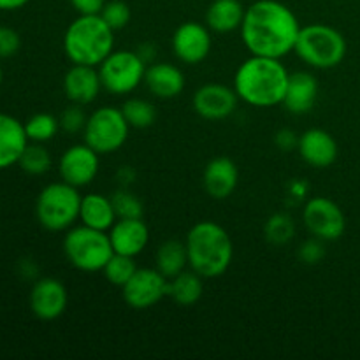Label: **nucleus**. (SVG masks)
<instances>
[{
    "instance_id": "obj_17",
    "label": "nucleus",
    "mask_w": 360,
    "mask_h": 360,
    "mask_svg": "<svg viewBox=\"0 0 360 360\" xmlns=\"http://www.w3.org/2000/svg\"><path fill=\"white\" fill-rule=\"evenodd\" d=\"M108 234L115 253L122 255H141L150 243V229L143 218H118Z\"/></svg>"
},
{
    "instance_id": "obj_39",
    "label": "nucleus",
    "mask_w": 360,
    "mask_h": 360,
    "mask_svg": "<svg viewBox=\"0 0 360 360\" xmlns=\"http://www.w3.org/2000/svg\"><path fill=\"white\" fill-rule=\"evenodd\" d=\"M308 183L302 181V179H295V181H292L290 185H288V197H290L294 202H302V200H306V197H308Z\"/></svg>"
},
{
    "instance_id": "obj_16",
    "label": "nucleus",
    "mask_w": 360,
    "mask_h": 360,
    "mask_svg": "<svg viewBox=\"0 0 360 360\" xmlns=\"http://www.w3.org/2000/svg\"><path fill=\"white\" fill-rule=\"evenodd\" d=\"M297 151L302 160L315 169L330 167L340 153L333 134L323 129H309L302 132L299 136Z\"/></svg>"
},
{
    "instance_id": "obj_31",
    "label": "nucleus",
    "mask_w": 360,
    "mask_h": 360,
    "mask_svg": "<svg viewBox=\"0 0 360 360\" xmlns=\"http://www.w3.org/2000/svg\"><path fill=\"white\" fill-rule=\"evenodd\" d=\"M137 271L136 257L122 255V253H115V255L109 259V262L105 264L102 273H104L105 280L109 281L115 287L122 288L130 278L134 276V273Z\"/></svg>"
},
{
    "instance_id": "obj_9",
    "label": "nucleus",
    "mask_w": 360,
    "mask_h": 360,
    "mask_svg": "<svg viewBox=\"0 0 360 360\" xmlns=\"http://www.w3.org/2000/svg\"><path fill=\"white\" fill-rule=\"evenodd\" d=\"M146 67L137 51L118 49L112 51L97 69L105 91L112 95H129L144 83Z\"/></svg>"
},
{
    "instance_id": "obj_7",
    "label": "nucleus",
    "mask_w": 360,
    "mask_h": 360,
    "mask_svg": "<svg viewBox=\"0 0 360 360\" xmlns=\"http://www.w3.org/2000/svg\"><path fill=\"white\" fill-rule=\"evenodd\" d=\"M63 253L70 266L83 273H97L104 269L115 250L109 234L104 231L86 227H70L63 238Z\"/></svg>"
},
{
    "instance_id": "obj_32",
    "label": "nucleus",
    "mask_w": 360,
    "mask_h": 360,
    "mask_svg": "<svg viewBox=\"0 0 360 360\" xmlns=\"http://www.w3.org/2000/svg\"><path fill=\"white\" fill-rule=\"evenodd\" d=\"M111 200L118 218H143V202L139 200V197L129 192V188L116 190L111 195Z\"/></svg>"
},
{
    "instance_id": "obj_14",
    "label": "nucleus",
    "mask_w": 360,
    "mask_h": 360,
    "mask_svg": "<svg viewBox=\"0 0 360 360\" xmlns=\"http://www.w3.org/2000/svg\"><path fill=\"white\" fill-rule=\"evenodd\" d=\"M239 97L234 86L220 83L202 84L193 94L192 104L197 115L207 122H221L238 109Z\"/></svg>"
},
{
    "instance_id": "obj_30",
    "label": "nucleus",
    "mask_w": 360,
    "mask_h": 360,
    "mask_svg": "<svg viewBox=\"0 0 360 360\" xmlns=\"http://www.w3.org/2000/svg\"><path fill=\"white\" fill-rule=\"evenodd\" d=\"M18 165L27 174L42 176L51 169V155L42 146V143H28L25 151L21 153Z\"/></svg>"
},
{
    "instance_id": "obj_8",
    "label": "nucleus",
    "mask_w": 360,
    "mask_h": 360,
    "mask_svg": "<svg viewBox=\"0 0 360 360\" xmlns=\"http://www.w3.org/2000/svg\"><path fill=\"white\" fill-rule=\"evenodd\" d=\"M129 132L130 125L123 116L122 108L102 105L88 115L83 137L84 143L98 155H109L118 151L127 143Z\"/></svg>"
},
{
    "instance_id": "obj_2",
    "label": "nucleus",
    "mask_w": 360,
    "mask_h": 360,
    "mask_svg": "<svg viewBox=\"0 0 360 360\" xmlns=\"http://www.w3.org/2000/svg\"><path fill=\"white\" fill-rule=\"evenodd\" d=\"M290 72L281 58L250 55L234 74V90L239 101L253 108L283 104Z\"/></svg>"
},
{
    "instance_id": "obj_28",
    "label": "nucleus",
    "mask_w": 360,
    "mask_h": 360,
    "mask_svg": "<svg viewBox=\"0 0 360 360\" xmlns=\"http://www.w3.org/2000/svg\"><path fill=\"white\" fill-rule=\"evenodd\" d=\"M264 236L267 243L273 246H285L294 239L295 224L290 214L287 213H274L267 218L264 225Z\"/></svg>"
},
{
    "instance_id": "obj_22",
    "label": "nucleus",
    "mask_w": 360,
    "mask_h": 360,
    "mask_svg": "<svg viewBox=\"0 0 360 360\" xmlns=\"http://www.w3.org/2000/svg\"><path fill=\"white\" fill-rule=\"evenodd\" d=\"M28 143L30 141L25 132V123L0 112V171L16 165Z\"/></svg>"
},
{
    "instance_id": "obj_3",
    "label": "nucleus",
    "mask_w": 360,
    "mask_h": 360,
    "mask_svg": "<svg viewBox=\"0 0 360 360\" xmlns=\"http://www.w3.org/2000/svg\"><path fill=\"white\" fill-rule=\"evenodd\" d=\"M188 267L206 280L224 276L234 259V245L229 232L211 220L199 221L185 239Z\"/></svg>"
},
{
    "instance_id": "obj_4",
    "label": "nucleus",
    "mask_w": 360,
    "mask_h": 360,
    "mask_svg": "<svg viewBox=\"0 0 360 360\" xmlns=\"http://www.w3.org/2000/svg\"><path fill=\"white\" fill-rule=\"evenodd\" d=\"M63 51L76 65L98 67L115 51V30L101 14H79L67 27Z\"/></svg>"
},
{
    "instance_id": "obj_19",
    "label": "nucleus",
    "mask_w": 360,
    "mask_h": 360,
    "mask_svg": "<svg viewBox=\"0 0 360 360\" xmlns=\"http://www.w3.org/2000/svg\"><path fill=\"white\" fill-rule=\"evenodd\" d=\"M239 183V171L234 160L229 157H217L210 160L202 172V185L207 195L213 199H227L236 192Z\"/></svg>"
},
{
    "instance_id": "obj_12",
    "label": "nucleus",
    "mask_w": 360,
    "mask_h": 360,
    "mask_svg": "<svg viewBox=\"0 0 360 360\" xmlns=\"http://www.w3.org/2000/svg\"><path fill=\"white\" fill-rule=\"evenodd\" d=\"M101 155L91 150L86 143L67 148L58 162V172L62 181L83 188L95 181L101 169Z\"/></svg>"
},
{
    "instance_id": "obj_40",
    "label": "nucleus",
    "mask_w": 360,
    "mask_h": 360,
    "mask_svg": "<svg viewBox=\"0 0 360 360\" xmlns=\"http://www.w3.org/2000/svg\"><path fill=\"white\" fill-rule=\"evenodd\" d=\"M137 55L143 58V62L146 63V65H150V63H153V60L157 58V46L151 44V42H143L141 46H137Z\"/></svg>"
},
{
    "instance_id": "obj_11",
    "label": "nucleus",
    "mask_w": 360,
    "mask_h": 360,
    "mask_svg": "<svg viewBox=\"0 0 360 360\" xmlns=\"http://www.w3.org/2000/svg\"><path fill=\"white\" fill-rule=\"evenodd\" d=\"M169 280L157 267H137L134 276L122 287L123 299L132 309H150L167 297Z\"/></svg>"
},
{
    "instance_id": "obj_36",
    "label": "nucleus",
    "mask_w": 360,
    "mask_h": 360,
    "mask_svg": "<svg viewBox=\"0 0 360 360\" xmlns=\"http://www.w3.org/2000/svg\"><path fill=\"white\" fill-rule=\"evenodd\" d=\"M21 48V37L14 28L0 27V58H11Z\"/></svg>"
},
{
    "instance_id": "obj_34",
    "label": "nucleus",
    "mask_w": 360,
    "mask_h": 360,
    "mask_svg": "<svg viewBox=\"0 0 360 360\" xmlns=\"http://www.w3.org/2000/svg\"><path fill=\"white\" fill-rule=\"evenodd\" d=\"M83 108L84 105L70 102V105H67L62 111V115L58 116L60 130H63L65 134H72V136L83 132L88 122V115Z\"/></svg>"
},
{
    "instance_id": "obj_37",
    "label": "nucleus",
    "mask_w": 360,
    "mask_h": 360,
    "mask_svg": "<svg viewBox=\"0 0 360 360\" xmlns=\"http://www.w3.org/2000/svg\"><path fill=\"white\" fill-rule=\"evenodd\" d=\"M274 144H276V148H280L281 151H292L294 148H297L299 136L294 130L281 129L278 130L276 136H274Z\"/></svg>"
},
{
    "instance_id": "obj_10",
    "label": "nucleus",
    "mask_w": 360,
    "mask_h": 360,
    "mask_svg": "<svg viewBox=\"0 0 360 360\" xmlns=\"http://www.w3.org/2000/svg\"><path fill=\"white\" fill-rule=\"evenodd\" d=\"M302 224L313 238L336 241L345 234L347 218L343 210L329 197H311L302 207Z\"/></svg>"
},
{
    "instance_id": "obj_35",
    "label": "nucleus",
    "mask_w": 360,
    "mask_h": 360,
    "mask_svg": "<svg viewBox=\"0 0 360 360\" xmlns=\"http://www.w3.org/2000/svg\"><path fill=\"white\" fill-rule=\"evenodd\" d=\"M322 239L319 238H311L308 241L302 243L299 246V260L306 266H316L319 262H322V259L326 257V248H323Z\"/></svg>"
},
{
    "instance_id": "obj_29",
    "label": "nucleus",
    "mask_w": 360,
    "mask_h": 360,
    "mask_svg": "<svg viewBox=\"0 0 360 360\" xmlns=\"http://www.w3.org/2000/svg\"><path fill=\"white\" fill-rule=\"evenodd\" d=\"M58 118L49 115V112H37V115L30 116L25 123V132H27L30 143H48L58 134Z\"/></svg>"
},
{
    "instance_id": "obj_42",
    "label": "nucleus",
    "mask_w": 360,
    "mask_h": 360,
    "mask_svg": "<svg viewBox=\"0 0 360 360\" xmlns=\"http://www.w3.org/2000/svg\"><path fill=\"white\" fill-rule=\"evenodd\" d=\"M30 0H0V11H16L25 7Z\"/></svg>"
},
{
    "instance_id": "obj_15",
    "label": "nucleus",
    "mask_w": 360,
    "mask_h": 360,
    "mask_svg": "<svg viewBox=\"0 0 360 360\" xmlns=\"http://www.w3.org/2000/svg\"><path fill=\"white\" fill-rule=\"evenodd\" d=\"M30 309L42 322H53L65 313L69 294L56 278H39L30 290Z\"/></svg>"
},
{
    "instance_id": "obj_25",
    "label": "nucleus",
    "mask_w": 360,
    "mask_h": 360,
    "mask_svg": "<svg viewBox=\"0 0 360 360\" xmlns=\"http://www.w3.org/2000/svg\"><path fill=\"white\" fill-rule=\"evenodd\" d=\"M202 276L195 273V271H183L178 276L171 278L167 285V297L172 299V302H176L178 306L183 308H188L193 306L195 302H199V299L202 297Z\"/></svg>"
},
{
    "instance_id": "obj_18",
    "label": "nucleus",
    "mask_w": 360,
    "mask_h": 360,
    "mask_svg": "<svg viewBox=\"0 0 360 360\" xmlns=\"http://www.w3.org/2000/svg\"><path fill=\"white\" fill-rule=\"evenodd\" d=\"M101 90L102 81L97 67L72 63V67L63 76V94L72 104H91L98 97Z\"/></svg>"
},
{
    "instance_id": "obj_20",
    "label": "nucleus",
    "mask_w": 360,
    "mask_h": 360,
    "mask_svg": "<svg viewBox=\"0 0 360 360\" xmlns=\"http://www.w3.org/2000/svg\"><path fill=\"white\" fill-rule=\"evenodd\" d=\"M319 97V81L308 70H297L288 77L283 105L292 115H306L315 105Z\"/></svg>"
},
{
    "instance_id": "obj_6",
    "label": "nucleus",
    "mask_w": 360,
    "mask_h": 360,
    "mask_svg": "<svg viewBox=\"0 0 360 360\" xmlns=\"http://www.w3.org/2000/svg\"><path fill=\"white\" fill-rule=\"evenodd\" d=\"M83 195L79 188L65 181H55L41 190L35 202L37 220L46 231H69L79 220V207Z\"/></svg>"
},
{
    "instance_id": "obj_24",
    "label": "nucleus",
    "mask_w": 360,
    "mask_h": 360,
    "mask_svg": "<svg viewBox=\"0 0 360 360\" xmlns=\"http://www.w3.org/2000/svg\"><path fill=\"white\" fill-rule=\"evenodd\" d=\"M241 0H213L206 11V25L217 34H231L239 30L245 18Z\"/></svg>"
},
{
    "instance_id": "obj_43",
    "label": "nucleus",
    "mask_w": 360,
    "mask_h": 360,
    "mask_svg": "<svg viewBox=\"0 0 360 360\" xmlns=\"http://www.w3.org/2000/svg\"><path fill=\"white\" fill-rule=\"evenodd\" d=\"M2 81H4V70L2 67H0V86H2Z\"/></svg>"
},
{
    "instance_id": "obj_38",
    "label": "nucleus",
    "mask_w": 360,
    "mask_h": 360,
    "mask_svg": "<svg viewBox=\"0 0 360 360\" xmlns=\"http://www.w3.org/2000/svg\"><path fill=\"white\" fill-rule=\"evenodd\" d=\"M105 0H70L77 14H101Z\"/></svg>"
},
{
    "instance_id": "obj_27",
    "label": "nucleus",
    "mask_w": 360,
    "mask_h": 360,
    "mask_svg": "<svg viewBox=\"0 0 360 360\" xmlns=\"http://www.w3.org/2000/svg\"><path fill=\"white\" fill-rule=\"evenodd\" d=\"M122 112L129 122L130 129H148L157 120V108L153 105V102L146 101V98H127L122 105Z\"/></svg>"
},
{
    "instance_id": "obj_5",
    "label": "nucleus",
    "mask_w": 360,
    "mask_h": 360,
    "mask_svg": "<svg viewBox=\"0 0 360 360\" xmlns=\"http://www.w3.org/2000/svg\"><path fill=\"white\" fill-rule=\"evenodd\" d=\"M295 53L306 65L313 69H334L347 55V41L343 34L326 23H311L301 27Z\"/></svg>"
},
{
    "instance_id": "obj_13",
    "label": "nucleus",
    "mask_w": 360,
    "mask_h": 360,
    "mask_svg": "<svg viewBox=\"0 0 360 360\" xmlns=\"http://www.w3.org/2000/svg\"><path fill=\"white\" fill-rule=\"evenodd\" d=\"M213 39L207 25L185 21L172 34V51L181 63L197 65L210 56Z\"/></svg>"
},
{
    "instance_id": "obj_1",
    "label": "nucleus",
    "mask_w": 360,
    "mask_h": 360,
    "mask_svg": "<svg viewBox=\"0 0 360 360\" xmlns=\"http://www.w3.org/2000/svg\"><path fill=\"white\" fill-rule=\"evenodd\" d=\"M239 32L250 55L283 58L295 49L301 25L280 0H257L246 7Z\"/></svg>"
},
{
    "instance_id": "obj_41",
    "label": "nucleus",
    "mask_w": 360,
    "mask_h": 360,
    "mask_svg": "<svg viewBox=\"0 0 360 360\" xmlns=\"http://www.w3.org/2000/svg\"><path fill=\"white\" fill-rule=\"evenodd\" d=\"M116 179H118L122 188H129V186L136 181V171L127 165V167H122L118 172H116Z\"/></svg>"
},
{
    "instance_id": "obj_21",
    "label": "nucleus",
    "mask_w": 360,
    "mask_h": 360,
    "mask_svg": "<svg viewBox=\"0 0 360 360\" xmlns=\"http://www.w3.org/2000/svg\"><path fill=\"white\" fill-rule=\"evenodd\" d=\"M144 84L157 98H174L185 90V74L174 63H150L144 74Z\"/></svg>"
},
{
    "instance_id": "obj_23",
    "label": "nucleus",
    "mask_w": 360,
    "mask_h": 360,
    "mask_svg": "<svg viewBox=\"0 0 360 360\" xmlns=\"http://www.w3.org/2000/svg\"><path fill=\"white\" fill-rule=\"evenodd\" d=\"M79 220L86 227L109 232V229L118 220L111 197L102 193H86L81 199Z\"/></svg>"
},
{
    "instance_id": "obj_33",
    "label": "nucleus",
    "mask_w": 360,
    "mask_h": 360,
    "mask_svg": "<svg viewBox=\"0 0 360 360\" xmlns=\"http://www.w3.org/2000/svg\"><path fill=\"white\" fill-rule=\"evenodd\" d=\"M101 16L116 32L122 30V28H125L130 23L132 13H130L129 4L123 2V0H109L102 7Z\"/></svg>"
},
{
    "instance_id": "obj_26",
    "label": "nucleus",
    "mask_w": 360,
    "mask_h": 360,
    "mask_svg": "<svg viewBox=\"0 0 360 360\" xmlns=\"http://www.w3.org/2000/svg\"><path fill=\"white\" fill-rule=\"evenodd\" d=\"M157 269L164 274L167 280L178 276L179 273L186 269L188 266V253H186L185 243L178 241V239H167L162 243L157 250Z\"/></svg>"
}]
</instances>
